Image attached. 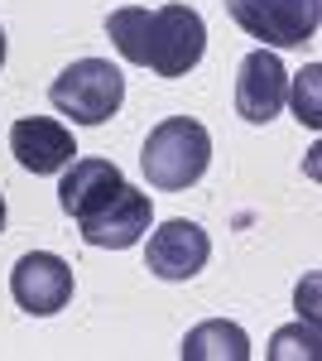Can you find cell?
<instances>
[{
    "label": "cell",
    "instance_id": "4fadbf2b",
    "mask_svg": "<svg viewBox=\"0 0 322 361\" xmlns=\"http://www.w3.org/2000/svg\"><path fill=\"white\" fill-rule=\"evenodd\" d=\"M0 68H5V29H0Z\"/></svg>",
    "mask_w": 322,
    "mask_h": 361
},
{
    "label": "cell",
    "instance_id": "30bf717a",
    "mask_svg": "<svg viewBox=\"0 0 322 361\" xmlns=\"http://www.w3.org/2000/svg\"><path fill=\"white\" fill-rule=\"evenodd\" d=\"M120 183H125V178H120V169L111 164V159H73L68 173H63V188H58V207L82 222V217H92Z\"/></svg>",
    "mask_w": 322,
    "mask_h": 361
},
{
    "label": "cell",
    "instance_id": "8fae6325",
    "mask_svg": "<svg viewBox=\"0 0 322 361\" xmlns=\"http://www.w3.org/2000/svg\"><path fill=\"white\" fill-rule=\"evenodd\" d=\"M245 361L250 357V337L226 323V318H212V323H197L188 337H183V361Z\"/></svg>",
    "mask_w": 322,
    "mask_h": 361
},
{
    "label": "cell",
    "instance_id": "5bb4252c",
    "mask_svg": "<svg viewBox=\"0 0 322 361\" xmlns=\"http://www.w3.org/2000/svg\"><path fill=\"white\" fill-rule=\"evenodd\" d=\"M0 231H5V197H0Z\"/></svg>",
    "mask_w": 322,
    "mask_h": 361
},
{
    "label": "cell",
    "instance_id": "5b68a950",
    "mask_svg": "<svg viewBox=\"0 0 322 361\" xmlns=\"http://www.w3.org/2000/svg\"><path fill=\"white\" fill-rule=\"evenodd\" d=\"M10 294L25 313L49 318V313L73 304V265L54 250H29L10 270Z\"/></svg>",
    "mask_w": 322,
    "mask_h": 361
},
{
    "label": "cell",
    "instance_id": "52a82bcc",
    "mask_svg": "<svg viewBox=\"0 0 322 361\" xmlns=\"http://www.w3.org/2000/svg\"><path fill=\"white\" fill-rule=\"evenodd\" d=\"M144 260H149V270H154L159 279L183 284V279H192L207 260H212V236H207L197 222H188V217H173V222H163V226L149 231Z\"/></svg>",
    "mask_w": 322,
    "mask_h": 361
},
{
    "label": "cell",
    "instance_id": "6da1fadb",
    "mask_svg": "<svg viewBox=\"0 0 322 361\" xmlns=\"http://www.w3.org/2000/svg\"><path fill=\"white\" fill-rule=\"evenodd\" d=\"M106 34L125 63L149 68L159 78H188L207 54V25L192 5H120L106 15Z\"/></svg>",
    "mask_w": 322,
    "mask_h": 361
},
{
    "label": "cell",
    "instance_id": "3957f363",
    "mask_svg": "<svg viewBox=\"0 0 322 361\" xmlns=\"http://www.w3.org/2000/svg\"><path fill=\"white\" fill-rule=\"evenodd\" d=\"M49 102L68 121H78V126H101V121H111L120 111L125 78H120V68H111L106 58H78L73 68H63L54 78Z\"/></svg>",
    "mask_w": 322,
    "mask_h": 361
},
{
    "label": "cell",
    "instance_id": "277c9868",
    "mask_svg": "<svg viewBox=\"0 0 322 361\" xmlns=\"http://www.w3.org/2000/svg\"><path fill=\"white\" fill-rule=\"evenodd\" d=\"M226 15L269 49H298L318 34L322 0H226Z\"/></svg>",
    "mask_w": 322,
    "mask_h": 361
},
{
    "label": "cell",
    "instance_id": "7a4b0ae2",
    "mask_svg": "<svg viewBox=\"0 0 322 361\" xmlns=\"http://www.w3.org/2000/svg\"><path fill=\"white\" fill-rule=\"evenodd\" d=\"M212 164V135L207 126H197L192 116H168L159 121L149 140H144V154H140V169L149 178V188L159 193H183L192 188Z\"/></svg>",
    "mask_w": 322,
    "mask_h": 361
},
{
    "label": "cell",
    "instance_id": "9c48e42d",
    "mask_svg": "<svg viewBox=\"0 0 322 361\" xmlns=\"http://www.w3.org/2000/svg\"><path fill=\"white\" fill-rule=\"evenodd\" d=\"M10 154L29 173H63V169L73 164L78 145H73L68 126H58L49 116H25V121L10 126Z\"/></svg>",
    "mask_w": 322,
    "mask_h": 361
},
{
    "label": "cell",
    "instance_id": "7c38bea8",
    "mask_svg": "<svg viewBox=\"0 0 322 361\" xmlns=\"http://www.w3.org/2000/svg\"><path fill=\"white\" fill-rule=\"evenodd\" d=\"M318 78H322V68H318V63H308V68H303V73L294 78V111H298V121H303V126H313V130L322 126Z\"/></svg>",
    "mask_w": 322,
    "mask_h": 361
},
{
    "label": "cell",
    "instance_id": "8992f818",
    "mask_svg": "<svg viewBox=\"0 0 322 361\" xmlns=\"http://www.w3.org/2000/svg\"><path fill=\"white\" fill-rule=\"evenodd\" d=\"M149 222H154V202H149V193H140V188H130V183H120L116 193L92 212V217H82V241L97 250H130L144 231H149Z\"/></svg>",
    "mask_w": 322,
    "mask_h": 361
},
{
    "label": "cell",
    "instance_id": "ba28073f",
    "mask_svg": "<svg viewBox=\"0 0 322 361\" xmlns=\"http://www.w3.org/2000/svg\"><path fill=\"white\" fill-rule=\"evenodd\" d=\"M289 97V73L284 63L269 54V49H255V54L241 58V73H236V111L250 121V126H269L279 106Z\"/></svg>",
    "mask_w": 322,
    "mask_h": 361
}]
</instances>
